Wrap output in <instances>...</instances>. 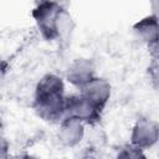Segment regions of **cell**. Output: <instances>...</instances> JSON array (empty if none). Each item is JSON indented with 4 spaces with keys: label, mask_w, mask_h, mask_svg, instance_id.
Here are the masks:
<instances>
[{
    "label": "cell",
    "mask_w": 159,
    "mask_h": 159,
    "mask_svg": "<svg viewBox=\"0 0 159 159\" xmlns=\"http://www.w3.org/2000/svg\"><path fill=\"white\" fill-rule=\"evenodd\" d=\"M150 7H152V15L155 16L157 20L159 21V0L158 1H152Z\"/></svg>",
    "instance_id": "obj_12"
},
{
    "label": "cell",
    "mask_w": 159,
    "mask_h": 159,
    "mask_svg": "<svg viewBox=\"0 0 159 159\" xmlns=\"http://www.w3.org/2000/svg\"><path fill=\"white\" fill-rule=\"evenodd\" d=\"M7 143H6V139L2 137V140H1V159H9L10 157H7Z\"/></svg>",
    "instance_id": "obj_13"
},
{
    "label": "cell",
    "mask_w": 159,
    "mask_h": 159,
    "mask_svg": "<svg viewBox=\"0 0 159 159\" xmlns=\"http://www.w3.org/2000/svg\"><path fill=\"white\" fill-rule=\"evenodd\" d=\"M97 77L96 63L92 58L78 57L75 58L66 70V80L78 89Z\"/></svg>",
    "instance_id": "obj_5"
},
{
    "label": "cell",
    "mask_w": 159,
    "mask_h": 159,
    "mask_svg": "<svg viewBox=\"0 0 159 159\" xmlns=\"http://www.w3.org/2000/svg\"><path fill=\"white\" fill-rule=\"evenodd\" d=\"M148 51H149V55H150L152 60L159 61V39L157 41H154L152 45L148 46Z\"/></svg>",
    "instance_id": "obj_11"
},
{
    "label": "cell",
    "mask_w": 159,
    "mask_h": 159,
    "mask_svg": "<svg viewBox=\"0 0 159 159\" xmlns=\"http://www.w3.org/2000/svg\"><path fill=\"white\" fill-rule=\"evenodd\" d=\"M116 159H148V157L143 149L137 148L129 143L118 150Z\"/></svg>",
    "instance_id": "obj_9"
},
{
    "label": "cell",
    "mask_w": 159,
    "mask_h": 159,
    "mask_svg": "<svg viewBox=\"0 0 159 159\" xmlns=\"http://www.w3.org/2000/svg\"><path fill=\"white\" fill-rule=\"evenodd\" d=\"M158 142H159V122L147 116L138 117L132 127L129 143L137 148L147 150L153 148Z\"/></svg>",
    "instance_id": "obj_3"
},
{
    "label": "cell",
    "mask_w": 159,
    "mask_h": 159,
    "mask_svg": "<svg viewBox=\"0 0 159 159\" xmlns=\"http://www.w3.org/2000/svg\"><path fill=\"white\" fill-rule=\"evenodd\" d=\"M9 159H36V158L32 157V155H30V154H19V155L10 157Z\"/></svg>",
    "instance_id": "obj_14"
},
{
    "label": "cell",
    "mask_w": 159,
    "mask_h": 159,
    "mask_svg": "<svg viewBox=\"0 0 159 159\" xmlns=\"http://www.w3.org/2000/svg\"><path fill=\"white\" fill-rule=\"evenodd\" d=\"M148 75L150 78V83L155 92L159 94V61L152 60L148 66Z\"/></svg>",
    "instance_id": "obj_10"
},
{
    "label": "cell",
    "mask_w": 159,
    "mask_h": 159,
    "mask_svg": "<svg viewBox=\"0 0 159 159\" xmlns=\"http://www.w3.org/2000/svg\"><path fill=\"white\" fill-rule=\"evenodd\" d=\"M133 32L147 46L159 39V21L155 16L147 15L133 25Z\"/></svg>",
    "instance_id": "obj_8"
},
{
    "label": "cell",
    "mask_w": 159,
    "mask_h": 159,
    "mask_svg": "<svg viewBox=\"0 0 159 159\" xmlns=\"http://www.w3.org/2000/svg\"><path fill=\"white\" fill-rule=\"evenodd\" d=\"M66 98L63 78L55 73H47L35 87L32 108L42 120L60 123L66 117Z\"/></svg>",
    "instance_id": "obj_1"
},
{
    "label": "cell",
    "mask_w": 159,
    "mask_h": 159,
    "mask_svg": "<svg viewBox=\"0 0 159 159\" xmlns=\"http://www.w3.org/2000/svg\"><path fill=\"white\" fill-rule=\"evenodd\" d=\"M103 111L94 106L81 93L71 94L66 98V117H75L86 125H96L102 119Z\"/></svg>",
    "instance_id": "obj_4"
},
{
    "label": "cell",
    "mask_w": 159,
    "mask_h": 159,
    "mask_svg": "<svg viewBox=\"0 0 159 159\" xmlns=\"http://www.w3.org/2000/svg\"><path fill=\"white\" fill-rule=\"evenodd\" d=\"M86 124L75 117H65L58 123L57 139L62 147L73 148L78 145L84 137Z\"/></svg>",
    "instance_id": "obj_6"
},
{
    "label": "cell",
    "mask_w": 159,
    "mask_h": 159,
    "mask_svg": "<svg viewBox=\"0 0 159 159\" xmlns=\"http://www.w3.org/2000/svg\"><path fill=\"white\" fill-rule=\"evenodd\" d=\"M62 9L63 6L56 1H40L32 9L31 15L45 40H58V19Z\"/></svg>",
    "instance_id": "obj_2"
},
{
    "label": "cell",
    "mask_w": 159,
    "mask_h": 159,
    "mask_svg": "<svg viewBox=\"0 0 159 159\" xmlns=\"http://www.w3.org/2000/svg\"><path fill=\"white\" fill-rule=\"evenodd\" d=\"M80 93L91 101L99 109H104L112 96V86L109 81L103 77H94L83 87L80 88Z\"/></svg>",
    "instance_id": "obj_7"
}]
</instances>
